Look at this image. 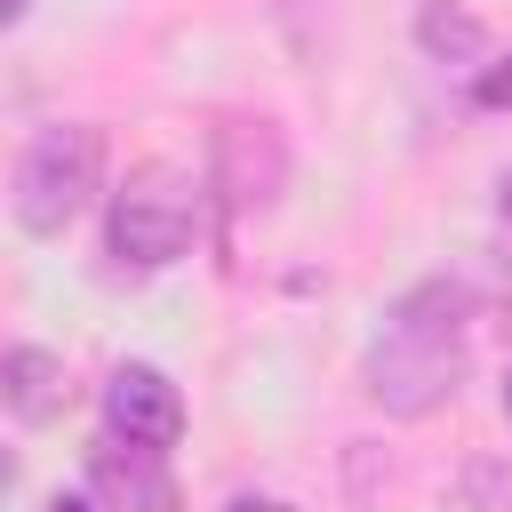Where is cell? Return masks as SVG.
Listing matches in <instances>:
<instances>
[{"mask_svg":"<svg viewBox=\"0 0 512 512\" xmlns=\"http://www.w3.org/2000/svg\"><path fill=\"white\" fill-rule=\"evenodd\" d=\"M472 312H480V296H472V280H456V272H432V280H416V288H400V304H392L384 320H400V328H424V336H456V344H464V328H472Z\"/></svg>","mask_w":512,"mask_h":512,"instance_id":"obj_8","label":"cell"},{"mask_svg":"<svg viewBox=\"0 0 512 512\" xmlns=\"http://www.w3.org/2000/svg\"><path fill=\"white\" fill-rule=\"evenodd\" d=\"M200 232V184L176 160H136L104 200V256L128 272H168Z\"/></svg>","mask_w":512,"mask_h":512,"instance_id":"obj_2","label":"cell"},{"mask_svg":"<svg viewBox=\"0 0 512 512\" xmlns=\"http://www.w3.org/2000/svg\"><path fill=\"white\" fill-rule=\"evenodd\" d=\"M88 496H96L104 512H184V496H176V480H168V456L120 440V432H104V440L88 448Z\"/></svg>","mask_w":512,"mask_h":512,"instance_id":"obj_6","label":"cell"},{"mask_svg":"<svg viewBox=\"0 0 512 512\" xmlns=\"http://www.w3.org/2000/svg\"><path fill=\"white\" fill-rule=\"evenodd\" d=\"M0 400H8V416L16 424H56L64 416V360L48 352V344H8V360H0Z\"/></svg>","mask_w":512,"mask_h":512,"instance_id":"obj_7","label":"cell"},{"mask_svg":"<svg viewBox=\"0 0 512 512\" xmlns=\"http://www.w3.org/2000/svg\"><path fill=\"white\" fill-rule=\"evenodd\" d=\"M360 384H368V400H376L384 416H432V408H448L456 384H464V344L384 320V336H376L368 360H360Z\"/></svg>","mask_w":512,"mask_h":512,"instance_id":"obj_3","label":"cell"},{"mask_svg":"<svg viewBox=\"0 0 512 512\" xmlns=\"http://www.w3.org/2000/svg\"><path fill=\"white\" fill-rule=\"evenodd\" d=\"M496 200H504V216H512V176H504V184H496Z\"/></svg>","mask_w":512,"mask_h":512,"instance_id":"obj_15","label":"cell"},{"mask_svg":"<svg viewBox=\"0 0 512 512\" xmlns=\"http://www.w3.org/2000/svg\"><path fill=\"white\" fill-rule=\"evenodd\" d=\"M96 184H104V136L88 120H48L24 136L16 168H8V216H16V232L56 240L96 200Z\"/></svg>","mask_w":512,"mask_h":512,"instance_id":"obj_1","label":"cell"},{"mask_svg":"<svg viewBox=\"0 0 512 512\" xmlns=\"http://www.w3.org/2000/svg\"><path fill=\"white\" fill-rule=\"evenodd\" d=\"M280 184H288V136H280V120L232 112V120L216 128V152H208V192H216L232 216H248V208H272Z\"/></svg>","mask_w":512,"mask_h":512,"instance_id":"obj_4","label":"cell"},{"mask_svg":"<svg viewBox=\"0 0 512 512\" xmlns=\"http://www.w3.org/2000/svg\"><path fill=\"white\" fill-rule=\"evenodd\" d=\"M104 432L168 456V448L184 440V392H176L152 360H120V368L104 376Z\"/></svg>","mask_w":512,"mask_h":512,"instance_id":"obj_5","label":"cell"},{"mask_svg":"<svg viewBox=\"0 0 512 512\" xmlns=\"http://www.w3.org/2000/svg\"><path fill=\"white\" fill-rule=\"evenodd\" d=\"M416 48L432 64H488V24L464 8V0H416Z\"/></svg>","mask_w":512,"mask_h":512,"instance_id":"obj_9","label":"cell"},{"mask_svg":"<svg viewBox=\"0 0 512 512\" xmlns=\"http://www.w3.org/2000/svg\"><path fill=\"white\" fill-rule=\"evenodd\" d=\"M496 400H504V424H512V360H504V384H496Z\"/></svg>","mask_w":512,"mask_h":512,"instance_id":"obj_14","label":"cell"},{"mask_svg":"<svg viewBox=\"0 0 512 512\" xmlns=\"http://www.w3.org/2000/svg\"><path fill=\"white\" fill-rule=\"evenodd\" d=\"M40 512H96V504H88V496H48Z\"/></svg>","mask_w":512,"mask_h":512,"instance_id":"obj_12","label":"cell"},{"mask_svg":"<svg viewBox=\"0 0 512 512\" xmlns=\"http://www.w3.org/2000/svg\"><path fill=\"white\" fill-rule=\"evenodd\" d=\"M224 512H296V504H288V496H256V488H240Z\"/></svg>","mask_w":512,"mask_h":512,"instance_id":"obj_11","label":"cell"},{"mask_svg":"<svg viewBox=\"0 0 512 512\" xmlns=\"http://www.w3.org/2000/svg\"><path fill=\"white\" fill-rule=\"evenodd\" d=\"M24 8H32V0H0V24H24Z\"/></svg>","mask_w":512,"mask_h":512,"instance_id":"obj_13","label":"cell"},{"mask_svg":"<svg viewBox=\"0 0 512 512\" xmlns=\"http://www.w3.org/2000/svg\"><path fill=\"white\" fill-rule=\"evenodd\" d=\"M472 104H480V112H512V48L472 72Z\"/></svg>","mask_w":512,"mask_h":512,"instance_id":"obj_10","label":"cell"}]
</instances>
